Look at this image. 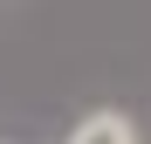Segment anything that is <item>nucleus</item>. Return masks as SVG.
I'll return each instance as SVG.
<instances>
[{
  "label": "nucleus",
  "mask_w": 151,
  "mask_h": 144,
  "mask_svg": "<svg viewBox=\"0 0 151 144\" xmlns=\"http://www.w3.org/2000/svg\"><path fill=\"white\" fill-rule=\"evenodd\" d=\"M69 144H137V130H131V117L96 110V117H83V124H76V137H69Z\"/></svg>",
  "instance_id": "f257e3e1"
}]
</instances>
